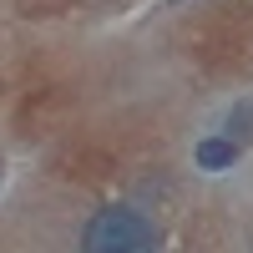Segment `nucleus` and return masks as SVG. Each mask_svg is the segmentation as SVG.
I'll return each mask as SVG.
<instances>
[{
    "label": "nucleus",
    "instance_id": "nucleus-1",
    "mask_svg": "<svg viewBox=\"0 0 253 253\" xmlns=\"http://www.w3.org/2000/svg\"><path fill=\"white\" fill-rule=\"evenodd\" d=\"M157 248H162L157 223L126 203L91 213L86 233H81V253H157Z\"/></svg>",
    "mask_w": 253,
    "mask_h": 253
},
{
    "label": "nucleus",
    "instance_id": "nucleus-2",
    "mask_svg": "<svg viewBox=\"0 0 253 253\" xmlns=\"http://www.w3.org/2000/svg\"><path fill=\"white\" fill-rule=\"evenodd\" d=\"M198 167L203 172H218V167H233L238 162V142L233 137H208V142H198Z\"/></svg>",
    "mask_w": 253,
    "mask_h": 253
},
{
    "label": "nucleus",
    "instance_id": "nucleus-3",
    "mask_svg": "<svg viewBox=\"0 0 253 253\" xmlns=\"http://www.w3.org/2000/svg\"><path fill=\"white\" fill-rule=\"evenodd\" d=\"M228 132H238V137H253V101H238V107L228 112Z\"/></svg>",
    "mask_w": 253,
    "mask_h": 253
}]
</instances>
